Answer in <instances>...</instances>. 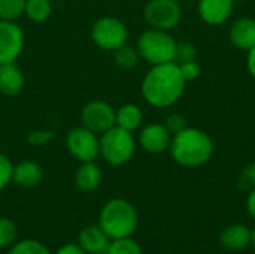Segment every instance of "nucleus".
<instances>
[{
	"label": "nucleus",
	"mask_w": 255,
	"mask_h": 254,
	"mask_svg": "<svg viewBox=\"0 0 255 254\" xmlns=\"http://www.w3.org/2000/svg\"><path fill=\"white\" fill-rule=\"evenodd\" d=\"M185 84L178 63L155 64L142 81V94L151 106L170 108L182 97Z\"/></svg>",
	"instance_id": "nucleus-1"
},
{
	"label": "nucleus",
	"mask_w": 255,
	"mask_h": 254,
	"mask_svg": "<svg viewBox=\"0 0 255 254\" xmlns=\"http://www.w3.org/2000/svg\"><path fill=\"white\" fill-rule=\"evenodd\" d=\"M169 150L178 165L199 168L212 159L214 142L206 132L196 127H185L172 136Z\"/></svg>",
	"instance_id": "nucleus-2"
},
{
	"label": "nucleus",
	"mask_w": 255,
	"mask_h": 254,
	"mask_svg": "<svg viewBox=\"0 0 255 254\" xmlns=\"http://www.w3.org/2000/svg\"><path fill=\"white\" fill-rule=\"evenodd\" d=\"M139 223V216L131 202L115 198L108 201L99 216V226L108 235V238L120 240L131 237Z\"/></svg>",
	"instance_id": "nucleus-3"
},
{
	"label": "nucleus",
	"mask_w": 255,
	"mask_h": 254,
	"mask_svg": "<svg viewBox=\"0 0 255 254\" xmlns=\"http://www.w3.org/2000/svg\"><path fill=\"white\" fill-rule=\"evenodd\" d=\"M137 52L149 64H163L175 61L176 40L169 31L148 28L137 39Z\"/></svg>",
	"instance_id": "nucleus-4"
},
{
	"label": "nucleus",
	"mask_w": 255,
	"mask_h": 254,
	"mask_svg": "<svg viewBox=\"0 0 255 254\" xmlns=\"http://www.w3.org/2000/svg\"><path fill=\"white\" fill-rule=\"evenodd\" d=\"M136 150V142L131 132L118 126L111 127L102 135L100 154L112 166H123L131 160Z\"/></svg>",
	"instance_id": "nucleus-5"
},
{
	"label": "nucleus",
	"mask_w": 255,
	"mask_h": 254,
	"mask_svg": "<svg viewBox=\"0 0 255 254\" xmlns=\"http://www.w3.org/2000/svg\"><path fill=\"white\" fill-rule=\"evenodd\" d=\"M143 18L151 28L169 31L179 24L182 10L176 0H149L143 9Z\"/></svg>",
	"instance_id": "nucleus-6"
},
{
	"label": "nucleus",
	"mask_w": 255,
	"mask_h": 254,
	"mask_svg": "<svg viewBox=\"0 0 255 254\" xmlns=\"http://www.w3.org/2000/svg\"><path fill=\"white\" fill-rule=\"evenodd\" d=\"M91 37L97 46L108 51H115L127 42L128 31L126 24L114 16H103L93 24Z\"/></svg>",
	"instance_id": "nucleus-7"
},
{
	"label": "nucleus",
	"mask_w": 255,
	"mask_h": 254,
	"mask_svg": "<svg viewBox=\"0 0 255 254\" xmlns=\"http://www.w3.org/2000/svg\"><path fill=\"white\" fill-rule=\"evenodd\" d=\"M66 147L69 153L81 163L94 162L100 154V139L97 138V133L84 126L75 127L69 132L66 138Z\"/></svg>",
	"instance_id": "nucleus-8"
},
{
	"label": "nucleus",
	"mask_w": 255,
	"mask_h": 254,
	"mask_svg": "<svg viewBox=\"0 0 255 254\" xmlns=\"http://www.w3.org/2000/svg\"><path fill=\"white\" fill-rule=\"evenodd\" d=\"M115 114L117 111L103 100H93L87 103L81 112L82 126L90 129L94 133H105L111 127L115 126Z\"/></svg>",
	"instance_id": "nucleus-9"
},
{
	"label": "nucleus",
	"mask_w": 255,
	"mask_h": 254,
	"mask_svg": "<svg viewBox=\"0 0 255 254\" xmlns=\"http://www.w3.org/2000/svg\"><path fill=\"white\" fill-rule=\"evenodd\" d=\"M24 46V33L13 21L0 19V64L15 61Z\"/></svg>",
	"instance_id": "nucleus-10"
},
{
	"label": "nucleus",
	"mask_w": 255,
	"mask_h": 254,
	"mask_svg": "<svg viewBox=\"0 0 255 254\" xmlns=\"http://www.w3.org/2000/svg\"><path fill=\"white\" fill-rule=\"evenodd\" d=\"M170 142H172V133L161 123L146 124L139 133L140 147L151 154L164 153L166 150H169Z\"/></svg>",
	"instance_id": "nucleus-11"
},
{
	"label": "nucleus",
	"mask_w": 255,
	"mask_h": 254,
	"mask_svg": "<svg viewBox=\"0 0 255 254\" xmlns=\"http://www.w3.org/2000/svg\"><path fill=\"white\" fill-rule=\"evenodd\" d=\"M235 0H199L197 12L203 22L209 25L224 24L233 13Z\"/></svg>",
	"instance_id": "nucleus-12"
},
{
	"label": "nucleus",
	"mask_w": 255,
	"mask_h": 254,
	"mask_svg": "<svg viewBox=\"0 0 255 254\" xmlns=\"http://www.w3.org/2000/svg\"><path fill=\"white\" fill-rule=\"evenodd\" d=\"M111 240L100 226H87L78 235V246L87 254H106Z\"/></svg>",
	"instance_id": "nucleus-13"
},
{
	"label": "nucleus",
	"mask_w": 255,
	"mask_h": 254,
	"mask_svg": "<svg viewBox=\"0 0 255 254\" xmlns=\"http://www.w3.org/2000/svg\"><path fill=\"white\" fill-rule=\"evenodd\" d=\"M229 36L236 48L248 52L255 46V19L248 16L236 19L230 27Z\"/></svg>",
	"instance_id": "nucleus-14"
},
{
	"label": "nucleus",
	"mask_w": 255,
	"mask_h": 254,
	"mask_svg": "<svg viewBox=\"0 0 255 254\" xmlns=\"http://www.w3.org/2000/svg\"><path fill=\"white\" fill-rule=\"evenodd\" d=\"M42 177H43L42 168L33 160H22L16 163L12 171V181L16 186L25 189L36 187L42 181Z\"/></svg>",
	"instance_id": "nucleus-15"
},
{
	"label": "nucleus",
	"mask_w": 255,
	"mask_h": 254,
	"mask_svg": "<svg viewBox=\"0 0 255 254\" xmlns=\"http://www.w3.org/2000/svg\"><path fill=\"white\" fill-rule=\"evenodd\" d=\"M24 87V75L19 67L10 61L0 64V93L4 96H15Z\"/></svg>",
	"instance_id": "nucleus-16"
},
{
	"label": "nucleus",
	"mask_w": 255,
	"mask_h": 254,
	"mask_svg": "<svg viewBox=\"0 0 255 254\" xmlns=\"http://www.w3.org/2000/svg\"><path fill=\"white\" fill-rule=\"evenodd\" d=\"M220 241L226 250L241 252L251 244V231L244 225H230L221 232Z\"/></svg>",
	"instance_id": "nucleus-17"
},
{
	"label": "nucleus",
	"mask_w": 255,
	"mask_h": 254,
	"mask_svg": "<svg viewBox=\"0 0 255 254\" xmlns=\"http://www.w3.org/2000/svg\"><path fill=\"white\" fill-rule=\"evenodd\" d=\"M102 169L94 162H84L76 171L75 183L79 190L85 193H91L99 189L102 183Z\"/></svg>",
	"instance_id": "nucleus-18"
},
{
	"label": "nucleus",
	"mask_w": 255,
	"mask_h": 254,
	"mask_svg": "<svg viewBox=\"0 0 255 254\" xmlns=\"http://www.w3.org/2000/svg\"><path fill=\"white\" fill-rule=\"evenodd\" d=\"M142 121H143V114L140 108L133 103L123 105L115 114V126L128 132H134L136 129H139Z\"/></svg>",
	"instance_id": "nucleus-19"
},
{
	"label": "nucleus",
	"mask_w": 255,
	"mask_h": 254,
	"mask_svg": "<svg viewBox=\"0 0 255 254\" xmlns=\"http://www.w3.org/2000/svg\"><path fill=\"white\" fill-rule=\"evenodd\" d=\"M52 7L49 0H25V15L36 22H42L48 19Z\"/></svg>",
	"instance_id": "nucleus-20"
},
{
	"label": "nucleus",
	"mask_w": 255,
	"mask_h": 254,
	"mask_svg": "<svg viewBox=\"0 0 255 254\" xmlns=\"http://www.w3.org/2000/svg\"><path fill=\"white\" fill-rule=\"evenodd\" d=\"M114 57H115V61L120 67L123 69H131L134 67L137 63H139V52H137V48H133L127 43H124L123 46H120L118 49L114 51Z\"/></svg>",
	"instance_id": "nucleus-21"
},
{
	"label": "nucleus",
	"mask_w": 255,
	"mask_h": 254,
	"mask_svg": "<svg viewBox=\"0 0 255 254\" xmlns=\"http://www.w3.org/2000/svg\"><path fill=\"white\" fill-rule=\"evenodd\" d=\"M7 254H52L49 249L36 240H22L9 247Z\"/></svg>",
	"instance_id": "nucleus-22"
},
{
	"label": "nucleus",
	"mask_w": 255,
	"mask_h": 254,
	"mask_svg": "<svg viewBox=\"0 0 255 254\" xmlns=\"http://www.w3.org/2000/svg\"><path fill=\"white\" fill-rule=\"evenodd\" d=\"M106 254H143V252L137 241H134L131 237H127V238L112 240L109 243Z\"/></svg>",
	"instance_id": "nucleus-23"
},
{
	"label": "nucleus",
	"mask_w": 255,
	"mask_h": 254,
	"mask_svg": "<svg viewBox=\"0 0 255 254\" xmlns=\"http://www.w3.org/2000/svg\"><path fill=\"white\" fill-rule=\"evenodd\" d=\"M25 12V0H0V19L15 21Z\"/></svg>",
	"instance_id": "nucleus-24"
},
{
	"label": "nucleus",
	"mask_w": 255,
	"mask_h": 254,
	"mask_svg": "<svg viewBox=\"0 0 255 254\" xmlns=\"http://www.w3.org/2000/svg\"><path fill=\"white\" fill-rule=\"evenodd\" d=\"M18 228L13 220L0 217V249H7L16 243Z\"/></svg>",
	"instance_id": "nucleus-25"
},
{
	"label": "nucleus",
	"mask_w": 255,
	"mask_h": 254,
	"mask_svg": "<svg viewBox=\"0 0 255 254\" xmlns=\"http://www.w3.org/2000/svg\"><path fill=\"white\" fill-rule=\"evenodd\" d=\"M197 60V49L191 42H176L175 63Z\"/></svg>",
	"instance_id": "nucleus-26"
},
{
	"label": "nucleus",
	"mask_w": 255,
	"mask_h": 254,
	"mask_svg": "<svg viewBox=\"0 0 255 254\" xmlns=\"http://www.w3.org/2000/svg\"><path fill=\"white\" fill-rule=\"evenodd\" d=\"M163 124H164V126H166V129L172 133V136H173V135H176L178 132L184 130L185 127H188V126H187V120H185V117H184V115H181V114H178V112L169 114V115L166 117V120H164V123H163Z\"/></svg>",
	"instance_id": "nucleus-27"
},
{
	"label": "nucleus",
	"mask_w": 255,
	"mask_h": 254,
	"mask_svg": "<svg viewBox=\"0 0 255 254\" xmlns=\"http://www.w3.org/2000/svg\"><path fill=\"white\" fill-rule=\"evenodd\" d=\"M54 138H55V133L52 130H31L27 135L28 144H31L34 147H42V145L51 142Z\"/></svg>",
	"instance_id": "nucleus-28"
},
{
	"label": "nucleus",
	"mask_w": 255,
	"mask_h": 254,
	"mask_svg": "<svg viewBox=\"0 0 255 254\" xmlns=\"http://www.w3.org/2000/svg\"><path fill=\"white\" fill-rule=\"evenodd\" d=\"M12 171H13L12 162L4 154L0 153V190H3L12 181Z\"/></svg>",
	"instance_id": "nucleus-29"
},
{
	"label": "nucleus",
	"mask_w": 255,
	"mask_h": 254,
	"mask_svg": "<svg viewBox=\"0 0 255 254\" xmlns=\"http://www.w3.org/2000/svg\"><path fill=\"white\" fill-rule=\"evenodd\" d=\"M181 73L184 76V79L188 81H194L200 76V64L197 63V60H191V61H184V63H178Z\"/></svg>",
	"instance_id": "nucleus-30"
},
{
	"label": "nucleus",
	"mask_w": 255,
	"mask_h": 254,
	"mask_svg": "<svg viewBox=\"0 0 255 254\" xmlns=\"http://www.w3.org/2000/svg\"><path fill=\"white\" fill-rule=\"evenodd\" d=\"M239 183L242 187H255V160L253 163H250L241 174V178H239Z\"/></svg>",
	"instance_id": "nucleus-31"
},
{
	"label": "nucleus",
	"mask_w": 255,
	"mask_h": 254,
	"mask_svg": "<svg viewBox=\"0 0 255 254\" xmlns=\"http://www.w3.org/2000/svg\"><path fill=\"white\" fill-rule=\"evenodd\" d=\"M54 254H87L78 244H72V243H67L64 246H61L57 252Z\"/></svg>",
	"instance_id": "nucleus-32"
},
{
	"label": "nucleus",
	"mask_w": 255,
	"mask_h": 254,
	"mask_svg": "<svg viewBox=\"0 0 255 254\" xmlns=\"http://www.w3.org/2000/svg\"><path fill=\"white\" fill-rule=\"evenodd\" d=\"M247 67L250 75L255 79V46L248 51V58H247Z\"/></svg>",
	"instance_id": "nucleus-33"
},
{
	"label": "nucleus",
	"mask_w": 255,
	"mask_h": 254,
	"mask_svg": "<svg viewBox=\"0 0 255 254\" xmlns=\"http://www.w3.org/2000/svg\"><path fill=\"white\" fill-rule=\"evenodd\" d=\"M247 208H248V213L251 214V217L255 219V187L254 189H251V192H250V195H248Z\"/></svg>",
	"instance_id": "nucleus-34"
},
{
	"label": "nucleus",
	"mask_w": 255,
	"mask_h": 254,
	"mask_svg": "<svg viewBox=\"0 0 255 254\" xmlns=\"http://www.w3.org/2000/svg\"><path fill=\"white\" fill-rule=\"evenodd\" d=\"M251 246H253V249L255 250V228L254 231H251Z\"/></svg>",
	"instance_id": "nucleus-35"
},
{
	"label": "nucleus",
	"mask_w": 255,
	"mask_h": 254,
	"mask_svg": "<svg viewBox=\"0 0 255 254\" xmlns=\"http://www.w3.org/2000/svg\"><path fill=\"white\" fill-rule=\"evenodd\" d=\"M235 1H242V0H235Z\"/></svg>",
	"instance_id": "nucleus-36"
}]
</instances>
